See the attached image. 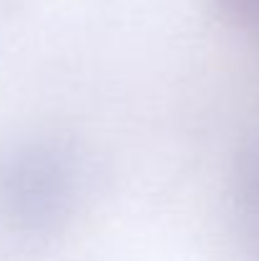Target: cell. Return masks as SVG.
I'll return each mask as SVG.
<instances>
[{
  "instance_id": "1",
  "label": "cell",
  "mask_w": 259,
  "mask_h": 261,
  "mask_svg": "<svg viewBox=\"0 0 259 261\" xmlns=\"http://www.w3.org/2000/svg\"><path fill=\"white\" fill-rule=\"evenodd\" d=\"M74 195V165L56 145L20 142L0 155V216L13 228L54 231L69 218Z\"/></svg>"
},
{
  "instance_id": "2",
  "label": "cell",
  "mask_w": 259,
  "mask_h": 261,
  "mask_svg": "<svg viewBox=\"0 0 259 261\" xmlns=\"http://www.w3.org/2000/svg\"><path fill=\"white\" fill-rule=\"evenodd\" d=\"M234 190L244 216L254 228H259V137L249 140L237 155Z\"/></svg>"
},
{
  "instance_id": "3",
  "label": "cell",
  "mask_w": 259,
  "mask_h": 261,
  "mask_svg": "<svg viewBox=\"0 0 259 261\" xmlns=\"http://www.w3.org/2000/svg\"><path fill=\"white\" fill-rule=\"evenodd\" d=\"M219 13L237 28L259 31V0H214Z\"/></svg>"
},
{
  "instance_id": "4",
  "label": "cell",
  "mask_w": 259,
  "mask_h": 261,
  "mask_svg": "<svg viewBox=\"0 0 259 261\" xmlns=\"http://www.w3.org/2000/svg\"><path fill=\"white\" fill-rule=\"evenodd\" d=\"M254 233H257V244H259V228H254Z\"/></svg>"
}]
</instances>
